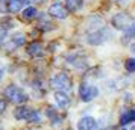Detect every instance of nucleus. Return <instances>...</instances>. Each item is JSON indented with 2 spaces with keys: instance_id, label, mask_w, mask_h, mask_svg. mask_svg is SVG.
Wrapping results in <instances>:
<instances>
[{
  "instance_id": "obj_1",
  "label": "nucleus",
  "mask_w": 135,
  "mask_h": 130,
  "mask_svg": "<svg viewBox=\"0 0 135 130\" xmlns=\"http://www.w3.org/2000/svg\"><path fill=\"white\" fill-rule=\"evenodd\" d=\"M5 97H6L11 103H15V105H23L27 101V94L21 89V88L15 86V85H11L5 89Z\"/></svg>"
},
{
  "instance_id": "obj_2",
  "label": "nucleus",
  "mask_w": 135,
  "mask_h": 130,
  "mask_svg": "<svg viewBox=\"0 0 135 130\" xmlns=\"http://www.w3.org/2000/svg\"><path fill=\"white\" fill-rule=\"evenodd\" d=\"M50 85H52V88H55L56 91H61V92H67L71 89V80L65 73H59L55 77H52Z\"/></svg>"
},
{
  "instance_id": "obj_3",
  "label": "nucleus",
  "mask_w": 135,
  "mask_h": 130,
  "mask_svg": "<svg viewBox=\"0 0 135 130\" xmlns=\"http://www.w3.org/2000/svg\"><path fill=\"white\" fill-rule=\"evenodd\" d=\"M97 94H99L97 86L90 85V83H84V85L80 86V89H79L80 100H82V101H85V103H88V101L94 100L96 97H97Z\"/></svg>"
},
{
  "instance_id": "obj_4",
  "label": "nucleus",
  "mask_w": 135,
  "mask_h": 130,
  "mask_svg": "<svg viewBox=\"0 0 135 130\" xmlns=\"http://www.w3.org/2000/svg\"><path fill=\"white\" fill-rule=\"evenodd\" d=\"M132 18L129 17L128 14H124V12H120V14H117L115 17L112 18V24L115 26L117 29H123V30H128L129 27L132 26Z\"/></svg>"
},
{
  "instance_id": "obj_5",
  "label": "nucleus",
  "mask_w": 135,
  "mask_h": 130,
  "mask_svg": "<svg viewBox=\"0 0 135 130\" xmlns=\"http://www.w3.org/2000/svg\"><path fill=\"white\" fill-rule=\"evenodd\" d=\"M99 123L93 117H84L78 121V130H97Z\"/></svg>"
},
{
  "instance_id": "obj_6",
  "label": "nucleus",
  "mask_w": 135,
  "mask_h": 130,
  "mask_svg": "<svg viewBox=\"0 0 135 130\" xmlns=\"http://www.w3.org/2000/svg\"><path fill=\"white\" fill-rule=\"evenodd\" d=\"M109 37L108 30L105 29H100L97 32H93V33H88V43L96 45V44H102L103 41H106V38Z\"/></svg>"
},
{
  "instance_id": "obj_7",
  "label": "nucleus",
  "mask_w": 135,
  "mask_h": 130,
  "mask_svg": "<svg viewBox=\"0 0 135 130\" xmlns=\"http://www.w3.org/2000/svg\"><path fill=\"white\" fill-rule=\"evenodd\" d=\"M49 14L52 15V17H56V18L64 20V18H67L68 11L62 6L61 3H53V5L49 8Z\"/></svg>"
},
{
  "instance_id": "obj_8",
  "label": "nucleus",
  "mask_w": 135,
  "mask_h": 130,
  "mask_svg": "<svg viewBox=\"0 0 135 130\" xmlns=\"http://www.w3.org/2000/svg\"><path fill=\"white\" fill-rule=\"evenodd\" d=\"M55 101L61 109H67L68 106H70V103H71L70 101V97L65 92H61V91H56L55 92Z\"/></svg>"
},
{
  "instance_id": "obj_9",
  "label": "nucleus",
  "mask_w": 135,
  "mask_h": 130,
  "mask_svg": "<svg viewBox=\"0 0 135 130\" xmlns=\"http://www.w3.org/2000/svg\"><path fill=\"white\" fill-rule=\"evenodd\" d=\"M27 3H29V0H8V11L12 14H17Z\"/></svg>"
},
{
  "instance_id": "obj_10",
  "label": "nucleus",
  "mask_w": 135,
  "mask_h": 130,
  "mask_svg": "<svg viewBox=\"0 0 135 130\" xmlns=\"http://www.w3.org/2000/svg\"><path fill=\"white\" fill-rule=\"evenodd\" d=\"M31 112H32V109L21 106V107H17V109L14 111V117L17 118V119H26V121H27V118H29V115H31Z\"/></svg>"
},
{
  "instance_id": "obj_11",
  "label": "nucleus",
  "mask_w": 135,
  "mask_h": 130,
  "mask_svg": "<svg viewBox=\"0 0 135 130\" xmlns=\"http://www.w3.org/2000/svg\"><path fill=\"white\" fill-rule=\"evenodd\" d=\"M134 119H135V111L134 109H131V111H124L122 113V117H120V124L126 126V124L132 123Z\"/></svg>"
},
{
  "instance_id": "obj_12",
  "label": "nucleus",
  "mask_w": 135,
  "mask_h": 130,
  "mask_svg": "<svg viewBox=\"0 0 135 130\" xmlns=\"http://www.w3.org/2000/svg\"><path fill=\"white\" fill-rule=\"evenodd\" d=\"M27 53L31 56H43V45H41V43H32L27 47Z\"/></svg>"
},
{
  "instance_id": "obj_13",
  "label": "nucleus",
  "mask_w": 135,
  "mask_h": 130,
  "mask_svg": "<svg viewBox=\"0 0 135 130\" xmlns=\"http://www.w3.org/2000/svg\"><path fill=\"white\" fill-rule=\"evenodd\" d=\"M23 44H25V35H23V33L14 35V38L11 39V45H12V47H20V45H23Z\"/></svg>"
},
{
  "instance_id": "obj_14",
  "label": "nucleus",
  "mask_w": 135,
  "mask_h": 130,
  "mask_svg": "<svg viewBox=\"0 0 135 130\" xmlns=\"http://www.w3.org/2000/svg\"><path fill=\"white\" fill-rule=\"evenodd\" d=\"M47 117L52 119V124H53V126H56V124L61 123V117H59V115H58V113L52 109V107H50V109H47Z\"/></svg>"
},
{
  "instance_id": "obj_15",
  "label": "nucleus",
  "mask_w": 135,
  "mask_h": 130,
  "mask_svg": "<svg viewBox=\"0 0 135 130\" xmlns=\"http://www.w3.org/2000/svg\"><path fill=\"white\" fill-rule=\"evenodd\" d=\"M37 9H35V8L33 6H29V8H26L25 11H23V14H21V15H23V17H25V18H27V20H31V18H33V17H37Z\"/></svg>"
},
{
  "instance_id": "obj_16",
  "label": "nucleus",
  "mask_w": 135,
  "mask_h": 130,
  "mask_svg": "<svg viewBox=\"0 0 135 130\" xmlns=\"http://www.w3.org/2000/svg\"><path fill=\"white\" fill-rule=\"evenodd\" d=\"M82 6V0H67V8L70 11H78Z\"/></svg>"
},
{
  "instance_id": "obj_17",
  "label": "nucleus",
  "mask_w": 135,
  "mask_h": 130,
  "mask_svg": "<svg viewBox=\"0 0 135 130\" xmlns=\"http://www.w3.org/2000/svg\"><path fill=\"white\" fill-rule=\"evenodd\" d=\"M27 121H29V123H40V121H41V113L38 111H33V109H32L31 115L27 118Z\"/></svg>"
},
{
  "instance_id": "obj_18",
  "label": "nucleus",
  "mask_w": 135,
  "mask_h": 130,
  "mask_svg": "<svg viewBox=\"0 0 135 130\" xmlns=\"http://www.w3.org/2000/svg\"><path fill=\"white\" fill-rule=\"evenodd\" d=\"M126 70L128 71H135V59H128L126 61Z\"/></svg>"
},
{
  "instance_id": "obj_19",
  "label": "nucleus",
  "mask_w": 135,
  "mask_h": 130,
  "mask_svg": "<svg viewBox=\"0 0 135 130\" xmlns=\"http://www.w3.org/2000/svg\"><path fill=\"white\" fill-rule=\"evenodd\" d=\"M126 32H128V35H131V37H135V21L132 23V26H131Z\"/></svg>"
},
{
  "instance_id": "obj_20",
  "label": "nucleus",
  "mask_w": 135,
  "mask_h": 130,
  "mask_svg": "<svg viewBox=\"0 0 135 130\" xmlns=\"http://www.w3.org/2000/svg\"><path fill=\"white\" fill-rule=\"evenodd\" d=\"M5 38H6V30L0 27V44H2L3 41H5Z\"/></svg>"
},
{
  "instance_id": "obj_21",
  "label": "nucleus",
  "mask_w": 135,
  "mask_h": 130,
  "mask_svg": "<svg viewBox=\"0 0 135 130\" xmlns=\"http://www.w3.org/2000/svg\"><path fill=\"white\" fill-rule=\"evenodd\" d=\"M5 111H6V101L5 100H0V113H3Z\"/></svg>"
},
{
  "instance_id": "obj_22",
  "label": "nucleus",
  "mask_w": 135,
  "mask_h": 130,
  "mask_svg": "<svg viewBox=\"0 0 135 130\" xmlns=\"http://www.w3.org/2000/svg\"><path fill=\"white\" fill-rule=\"evenodd\" d=\"M129 0H117V3H128Z\"/></svg>"
},
{
  "instance_id": "obj_23",
  "label": "nucleus",
  "mask_w": 135,
  "mask_h": 130,
  "mask_svg": "<svg viewBox=\"0 0 135 130\" xmlns=\"http://www.w3.org/2000/svg\"><path fill=\"white\" fill-rule=\"evenodd\" d=\"M131 50H132V51L135 53V44H132V45H131Z\"/></svg>"
},
{
  "instance_id": "obj_24",
  "label": "nucleus",
  "mask_w": 135,
  "mask_h": 130,
  "mask_svg": "<svg viewBox=\"0 0 135 130\" xmlns=\"http://www.w3.org/2000/svg\"><path fill=\"white\" fill-rule=\"evenodd\" d=\"M2 77H3V71L0 70V80H2Z\"/></svg>"
}]
</instances>
